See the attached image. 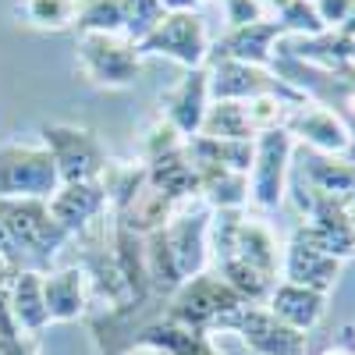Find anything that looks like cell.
Returning a JSON list of instances; mask_svg holds the SVG:
<instances>
[{"label": "cell", "instance_id": "cell-1", "mask_svg": "<svg viewBox=\"0 0 355 355\" xmlns=\"http://www.w3.org/2000/svg\"><path fill=\"white\" fill-rule=\"evenodd\" d=\"M239 306H245V299L239 291H234L220 274L202 270V274L189 277L167 299L164 320H174V323H182V327H189V331H199V334H214L217 323L227 313H234Z\"/></svg>", "mask_w": 355, "mask_h": 355}, {"label": "cell", "instance_id": "cell-2", "mask_svg": "<svg viewBox=\"0 0 355 355\" xmlns=\"http://www.w3.org/2000/svg\"><path fill=\"white\" fill-rule=\"evenodd\" d=\"M57 189L61 174L43 142L0 146V199H50Z\"/></svg>", "mask_w": 355, "mask_h": 355}, {"label": "cell", "instance_id": "cell-3", "mask_svg": "<svg viewBox=\"0 0 355 355\" xmlns=\"http://www.w3.org/2000/svg\"><path fill=\"white\" fill-rule=\"evenodd\" d=\"M295 153V139L288 128L263 132L252 142V167H249V206L256 214H274L288 192V167Z\"/></svg>", "mask_w": 355, "mask_h": 355}, {"label": "cell", "instance_id": "cell-4", "mask_svg": "<svg viewBox=\"0 0 355 355\" xmlns=\"http://www.w3.org/2000/svg\"><path fill=\"white\" fill-rule=\"evenodd\" d=\"M0 224H4L11 245L36 259H53L64 249L71 234L50 217L46 199H0Z\"/></svg>", "mask_w": 355, "mask_h": 355}, {"label": "cell", "instance_id": "cell-5", "mask_svg": "<svg viewBox=\"0 0 355 355\" xmlns=\"http://www.w3.org/2000/svg\"><path fill=\"white\" fill-rule=\"evenodd\" d=\"M220 331L234 334L256 355H306L309 352V334L291 331L288 323H281L270 309L259 306V302H245L234 313H227L214 327V334H220Z\"/></svg>", "mask_w": 355, "mask_h": 355}, {"label": "cell", "instance_id": "cell-6", "mask_svg": "<svg viewBox=\"0 0 355 355\" xmlns=\"http://www.w3.org/2000/svg\"><path fill=\"white\" fill-rule=\"evenodd\" d=\"M75 53H78L82 75L100 89H128L142 71V53L125 36L85 33V36H78Z\"/></svg>", "mask_w": 355, "mask_h": 355}, {"label": "cell", "instance_id": "cell-7", "mask_svg": "<svg viewBox=\"0 0 355 355\" xmlns=\"http://www.w3.org/2000/svg\"><path fill=\"white\" fill-rule=\"evenodd\" d=\"M46 153L57 164L61 185H75V182H100V174L107 167V150L100 146V139L78 128V125H43L40 132Z\"/></svg>", "mask_w": 355, "mask_h": 355}, {"label": "cell", "instance_id": "cell-8", "mask_svg": "<svg viewBox=\"0 0 355 355\" xmlns=\"http://www.w3.org/2000/svg\"><path fill=\"white\" fill-rule=\"evenodd\" d=\"M142 57H164V61L182 64L185 71L210 64V33L199 11L192 15H164V21L139 43Z\"/></svg>", "mask_w": 355, "mask_h": 355}, {"label": "cell", "instance_id": "cell-9", "mask_svg": "<svg viewBox=\"0 0 355 355\" xmlns=\"http://www.w3.org/2000/svg\"><path fill=\"white\" fill-rule=\"evenodd\" d=\"M210 220L214 210L202 199H189L174 210V217L167 220V242L174 252V263L182 277H196L202 270H210Z\"/></svg>", "mask_w": 355, "mask_h": 355}, {"label": "cell", "instance_id": "cell-10", "mask_svg": "<svg viewBox=\"0 0 355 355\" xmlns=\"http://www.w3.org/2000/svg\"><path fill=\"white\" fill-rule=\"evenodd\" d=\"M284 40V28L274 18H263L242 28H227V33L210 43V61H239L252 68H274L277 61V43Z\"/></svg>", "mask_w": 355, "mask_h": 355}, {"label": "cell", "instance_id": "cell-11", "mask_svg": "<svg viewBox=\"0 0 355 355\" xmlns=\"http://www.w3.org/2000/svg\"><path fill=\"white\" fill-rule=\"evenodd\" d=\"M288 132L295 146H306L309 153H320V157H348L352 150V128L345 125V117L320 103L295 110L288 117Z\"/></svg>", "mask_w": 355, "mask_h": 355}, {"label": "cell", "instance_id": "cell-12", "mask_svg": "<svg viewBox=\"0 0 355 355\" xmlns=\"http://www.w3.org/2000/svg\"><path fill=\"white\" fill-rule=\"evenodd\" d=\"M206 110H210V75H206V68L185 71L178 85H171L160 96V117L182 139L199 135Z\"/></svg>", "mask_w": 355, "mask_h": 355}, {"label": "cell", "instance_id": "cell-13", "mask_svg": "<svg viewBox=\"0 0 355 355\" xmlns=\"http://www.w3.org/2000/svg\"><path fill=\"white\" fill-rule=\"evenodd\" d=\"M341 277V259L320 252L316 245H309L306 239L291 231L288 245L281 249V281H291L299 288L320 291V295H331V288Z\"/></svg>", "mask_w": 355, "mask_h": 355}, {"label": "cell", "instance_id": "cell-14", "mask_svg": "<svg viewBox=\"0 0 355 355\" xmlns=\"http://www.w3.org/2000/svg\"><path fill=\"white\" fill-rule=\"evenodd\" d=\"M206 75H210V103L214 100L245 103L259 93H281L284 85H291V82L277 78L270 68H252V64H239V61H210Z\"/></svg>", "mask_w": 355, "mask_h": 355}, {"label": "cell", "instance_id": "cell-15", "mask_svg": "<svg viewBox=\"0 0 355 355\" xmlns=\"http://www.w3.org/2000/svg\"><path fill=\"white\" fill-rule=\"evenodd\" d=\"M46 206H50V217L61 224L71 239H75V234H82V231H89L96 220L110 217V214H107V192H103L100 182L61 185V189L46 199Z\"/></svg>", "mask_w": 355, "mask_h": 355}, {"label": "cell", "instance_id": "cell-16", "mask_svg": "<svg viewBox=\"0 0 355 355\" xmlns=\"http://www.w3.org/2000/svg\"><path fill=\"white\" fill-rule=\"evenodd\" d=\"M43 299H46V316L50 323H75L85 320L93 306V284L82 266H64V270L43 274Z\"/></svg>", "mask_w": 355, "mask_h": 355}, {"label": "cell", "instance_id": "cell-17", "mask_svg": "<svg viewBox=\"0 0 355 355\" xmlns=\"http://www.w3.org/2000/svg\"><path fill=\"white\" fill-rule=\"evenodd\" d=\"M263 306L270 309L281 323H288L291 331L309 334L316 323L323 320V313H327V295L299 288V284H291V281H277L270 288V295H266Z\"/></svg>", "mask_w": 355, "mask_h": 355}, {"label": "cell", "instance_id": "cell-18", "mask_svg": "<svg viewBox=\"0 0 355 355\" xmlns=\"http://www.w3.org/2000/svg\"><path fill=\"white\" fill-rule=\"evenodd\" d=\"M8 306L21 338H36L50 327L46 299H43V274L40 270H15L8 288Z\"/></svg>", "mask_w": 355, "mask_h": 355}, {"label": "cell", "instance_id": "cell-19", "mask_svg": "<svg viewBox=\"0 0 355 355\" xmlns=\"http://www.w3.org/2000/svg\"><path fill=\"white\" fill-rule=\"evenodd\" d=\"M110 249H114V263L121 270V281L132 295V306L139 309L150 299V281H146V245L142 234H135L132 227L110 220Z\"/></svg>", "mask_w": 355, "mask_h": 355}, {"label": "cell", "instance_id": "cell-20", "mask_svg": "<svg viewBox=\"0 0 355 355\" xmlns=\"http://www.w3.org/2000/svg\"><path fill=\"white\" fill-rule=\"evenodd\" d=\"M302 185L323 196L341 199L348 210L355 214V164L345 157H320L309 153L306 167H302Z\"/></svg>", "mask_w": 355, "mask_h": 355}, {"label": "cell", "instance_id": "cell-21", "mask_svg": "<svg viewBox=\"0 0 355 355\" xmlns=\"http://www.w3.org/2000/svg\"><path fill=\"white\" fill-rule=\"evenodd\" d=\"M132 345H146V348H157L164 355H220L210 341V334H199L189 331L174 320H157V323H146V327L132 338Z\"/></svg>", "mask_w": 355, "mask_h": 355}, {"label": "cell", "instance_id": "cell-22", "mask_svg": "<svg viewBox=\"0 0 355 355\" xmlns=\"http://www.w3.org/2000/svg\"><path fill=\"white\" fill-rule=\"evenodd\" d=\"M146 178H150L153 189H160L178 206L189 202V199H199V174H196L192 160L185 157V146L171 157H160L153 164H146Z\"/></svg>", "mask_w": 355, "mask_h": 355}, {"label": "cell", "instance_id": "cell-23", "mask_svg": "<svg viewBox=\"0 0 355 355\" xmlns=\"http://www.w3.org/2000/svg\"><path fill=\"white\" fill-rule=\"evenodd\" d=\"M146 164L142 160H110L100 174V185L107 192V214L110 217H121L128 214V206L139 199V192L146 189Z\"/></svg>", "mask_w": 355, "mask_h": 355}, {"label": "cell", "instance_id": "cell-24", "mask_svg": "<svg viewBox=\"0 0 355 355\" xmlns=\"http://www.w3.org/2000/svg\"><path fill=\"white\" fill-rule=\"evenodd\" d=\"M199 174V199L210 210H245L249 206V174L227 167H196Z\"/></svg>", "mask_w": 355, "mask_h": 355}, {"label": "cell", "instance_id": "cell-25", "mask_svg": "<svg viewBox=\"0 0 355 355\" xmlns=\"http://www.w3.org/2000/svg\"><path fill=\"white\" fill-rule=\"evenodd\" d=\"M142 245H146V281H150V295H160V299H171V295L185 284L182 270L174 263L171 242H167V231H153V234H142Z\"/></svg>", "mask_w": 355, "mask_h": 355}, {"label": "cell", "instance_id": "cell-26", "mask_svg": "<svg viewBox=\"0 0 355 355\" xmlns=\"http://www.w3.org/2000/svg\"><path fill=\"white\" fill-rule=\"evenodd\" d=\"M174 210H178V202H174V199H167L160 189H153L150 182H146V189L139 192V199L128 206V214L110 217V220L132 227L135 234H153V231L167 227V220L174 217Z\"/></svg>", "mask_w": 355, "mask_h": 355}, {"label": "cell", "instance_id": "cell-27", "mask_svg": "<svg viewBox=\"0 0 355 355\" xmlns=\"http://www.w3.org/2000/svg\"><path fill=\"white\" fill-rule=\"evenodd\" d=\"M199 135L206 139H234V142H252V128L245 121V107L234 103V100H214L210 110L202 117V128Z\"/></svg>", "mask_w": 355, "mask_h": 355}, {"label": "cell", "instance_id": "cell-28", "mask_svg": "<svg viewBox=\"0 0 355 355\" xmlns=\"http://www.w3.org/2000/svg\"><path fill=\"white\" fill-rule=\"evenodd\" d=\"M214 274H220L234 291L242 295L245 302H266V295H270V288L277 284V281H270V277H263L256 266H249L245 259H239V256H224V259H217V270Z\"/></svg>", "mask_w": 355, "mask_h": 355}, {"label": "cell", "instance_id": "cell-29", "mask_svg": "<svg viewBox=\"0 0 355 355\" xmlns=\"http://www.w3.org/2000/svg\"><path fill=\"white\" fill-rule=\"evenodd\" d=\"M78 36L100 33V36H121L125 33V11L121 0H78Z\"/></svg>", "mask_w": 355, "mask_h": 355}, {"label": "cell", "instance_id": "cell-30", "mask_svg": "<svg viewBox=\"0 0 355 355\" xmlns=\"http://www.w3.org/2000/svg\"><path fill=\"white\" fill-rule=\"evenodd\" d=\"M21 15H25L28 25L61 33V28L75 25L78 4H75V0H21Z\"/></svg>", "mask_w": 355, "mask_h": 355}, {"label": "cell", "instance_id": "cell-31", "mask_svg": "<svg viewBox=\"0 0 355 355\" xmlns=\"http://www.w3.org/2000/svg\"><path fill=\"white\" fill-rule=\"evenodd\" d=\"M121 11H125V33L121 36L135 46L164 21L160 0H121Z\"/></svg>", "mask_w": 355, "mask_h": 355}, {"label": "cell", "instance_id": "cell-32", "mask_svg": "<svg viewBox=\"0 0 355 355\" xmlns=\"http://www.w3.org/2000/svg\"><path fill=\"white\" fill-rule=\"evenodd\" d=\"M185 146V139L178 135L164 117H157L153 125H146V132L139 135V157L135 160H142V164H153V160H160V157H171V153H178Z\"/></svg>", "mask_w": 355, "mask_h": 355}, {"label": "cell", "instance_id": "cell-33", "mask_svg": "<svg viewBox=\"0 0 355 355\" xmlns=\"http://www.w3.org/2000/svg\"><path fill=\"white\" fill-rule=\"evenodd\" d=\"M217 4H220V15H224L227 28H242V25L270 18L266 8H263V0H217Z\"/></svg>", "mask_w": 355, "mask_h": 355}, {"label": "cell", "instance_id": "cell-34", "mask_svg": "<svg viewBox=\"0 0 355 355\" xmlns=\"http://www.w3.org/2000/svg\"><path fill=\"white\" fill-rule=\"evenodd\" d=\"M352 8H355V0H313V11H316L320 25L327 28V33H338V28L348 21Z\"/></svg>", "mask_w": 355, "mask_h": 355}, {"label": "cell", "instance_id": "cell-35", "mask_svg": "<svg viewBox=\"0 0 355 355\" xmlns=\"http://www.w3.org/2000/svg\"><path fill=\"white\" fill-rule=\"evenodd\" d=\"M164 15H192L199 11V0H160Z\"/></svg>", "mask_w": 355, "mask_h": 355}, {"label": "cell", "instance_id": "cell-36", "mask_svg": "<svg viewBox=\"0 0 355 355\" xmlns=\"http://www.w3.org/2000/svg\"><path fill=\"white\" fill-rule=\"evenodd\" d=\"M15 270H21V266H15V263H8L4 256H0V295H4V291L11 288V277H15Z\"/></svg>", "mask_w": 355, "mask_h": 355}, {"label": "cell", "instance_id": "cell-37", "mask_svg": "<svg viewBox=\"0 0 355 355\" xmlns=\"http://www.w3.org/2000/svg\"><path fill=\"white\" fill-rule=\"evenodd\" d=\"M0 256H4L8 263H15V266H18V249L11 245V239H8V231H4V224H0Z\"/></svg>", "mask_w": 355, "mask_h": 355}, {"label": "cell", "instance_id": "cell-38", "mask_svg": "<svg viewBox=\"0 0 355 355\" xmlns=\"http://www.w3.org/2000/svg\"><path fill=\"white\" fill-rule=\"evenodd\" d=\"M341 110L352 117V121H355V85H348L345 89V93H341Z\"/></svg>", "mask_w": 355, "mask_h": 355}, {"label": "cell", "instance_id": "cell-39", "mask_svg": "<svg viewBox=\"0 0 355 355\" xmlns=\"http://www.w3.org/2000/svg\"><path fill=\"white\" fill-rule=\"evenodd\" d=\"M121 355H164V352H157V348H146V345H128Z\"/></svg>", "mask_w": 355, "mask_h": 355}, {"label": "cell", "instance_id": "cell-40", "mask_svg": "<svg viewBox=\"0 0 355 355\" xmlns=\"http://www.w3.org/2000/svg\"><path fill=\"white\" fill-rule=\"evenodd\" d=\"M338 33H341V36H348V40L355 43V8H352V15H348V21H345V25L338 28Z\"/></svg>", "mask_w": 355, "mask_h": 355}, {"label": "cell", "instance_id": "cell-41", "mask_svg": "<svg viewBox=\"0 0 355 355\" xmlns=\"http://www.w3.org/2000/svg\"><path fill=\"white\" fill-rule=\"evenodd\" d=\"M341 341H345V348L355 355V327H352V323H348V327L341 331Z\"/></svg>", "mask_w": 355, "mask_h": 355}, {"label": "cell", "instance_id": "cell-42", "mask_svg": "<svg viewBox=\"0 0 355 355\" xmlns=\"http://www.w3.org/2000/svg\"><path fill=\"white\" fill-rule=\"evenodd\" d=\"M323 355H352L345 345H338V348H327V352H323Z\"/></svg>", "mask_w": 355, "mask_h": 355}, {"label": "cell", "instance_id": "cell-43", "mask_svg": "<svg viewBox=\"0 0 355 355\" xmlns=\"http://www.w3.org/2000/svg\"><path fill=\"white\" fill-rule=\"evenodd\" d=\"M199 4H206V0H199Z\"/></svg>", "mask_w": 355, "mask_h": 355}, {"label": "cell", "instance_id": "cell-44", "mask_svg": "<svg viewBox=\"0 0 355 355\" xmlns=\"http://www.w3.org/2000/svg\"><path fill=\"white\" fill-rule=\"evenodd\" d=\"M309 4H313V0H309Z\"/></svg>", "mask_w": 355, "mask_h": 355}, {"label": "cell", "instance_id": "cell-45", "mask_svg": "<svg viewBox=\"0 0 355 355\" xmlns=\"http://www.w3.org/2000/svg\"><path fill=\"white\" fill-rule=\"evenodd\" d=\"M75 4H78V0H75Z\"/></svg>", "mask_w": 355, "mask_h": 355}]
</instances>
